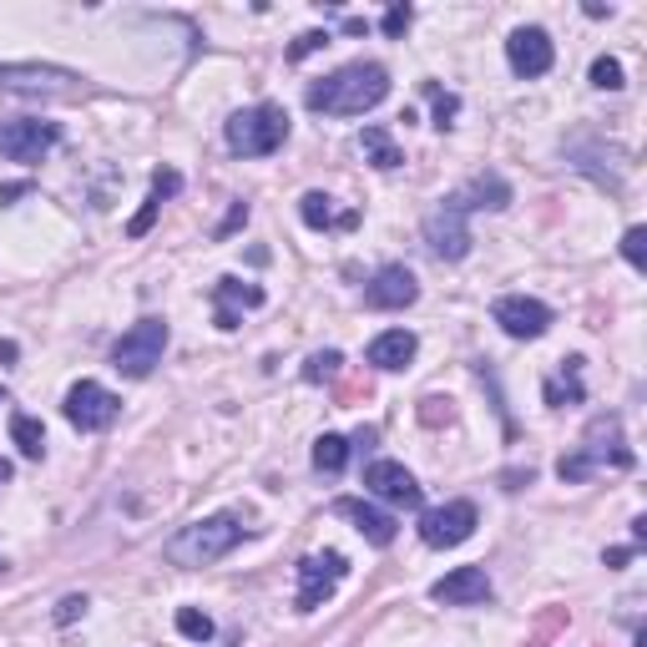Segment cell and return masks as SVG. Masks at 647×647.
Segmentation results:
<instances>
[{
    "mask_svg": "<svg viewBox=\"0 0 647 647\" xmlns=\"http://www.w3.org/2000/svg\"><path fill=\"white\" fill-rule=\"evenodd\" d=\"M385 97H390V71L380 61H350V67H340L334 77H319L304 91L309 112H324V117H364Z\"/></svg>",
    "mask_w": 647,
    "mask_h": 647,
    "instance_id": "6da1fadb",
    "label": "cell"
},
{
    "mask_svg": "<svg viewBox=\"0 0 647 647\" xmlns=\"http://www.w3.org/2000/svg\"><path fill=\"white\" fill-rule=\"evenodd\" d=\"M633 471L637 466V455L627 451L623 441V421L617 415H597V421L587 425V435H582V445L572 455H562L557 461V476L567 481V486H577V481L597 476V471Z\"/></svg>",
    "mask_w": 647,
    "mask_h": 647,
    "instance_id": "7a4b0ae2",
    "label": "cell"
},
{
    "mask_svg": "<svg viewBox=\"0 0 647 647\" xmlns=\"http://www.w3.org/2000/svg\"><path fill=\"white\" fill-rule=\"evenodd\" d=\"M239 542H243V522L233 512H218V516H203V522H193V526H182L178 536H168L162 557H168L172 567H213V562H223Z\"/></svg>",
    "mask_w": 647,
    "mask_h": 647,
    "instance_id": "3957f363",
    "label": "cell"
},
{
    "mask_svg": "<svg viewBox=\"0 0 647 647\" xmlns=\"http://www.w3.org/2000/svg\"><path fill=\"white\" fill-rule=\"evenodd\" d=\"M223 137H228V152L233 158H269V152H279L289 142V112L273 102H259L249 112L228 117Z\"/></svg>",
    "mask_w": 647,
    "mask_h": 647,
    "instance_id": "277c9868",
    "label": "cell"
},
{
    "mask_svg": "<svg viewBox=\"0 0 647 647\" xmlns=\"http://www.w3.org/2000/svg\"><path fill=\"white\" fill-rule=\"evenodd\" d=\"M162 354H168V319H137L132 330L117 340L112 364H117V375L127 380H148L162 364Z\"/></svg>",
    "mask_w": 647,
    "mask_h": 647,
    "instance_id": "5b68a950",
    "label": "cell"
},
{
    "mask_svg": "<svg viewBox=\"0 0 647 647\" xmlns=\"http://www.w3.org/2000/svg\"><path fill=\"white\" fill-rule=\"evenodd\" d=\"M57 142H61V122H46V117H11V122H0V158L21 162V168L46 162Z\"/></svg>",
    "mask_w": 647,
    "mask_h": 647,
    "instance_id": "8992f818",
    "label": "cell"
},
{
    "mask_svg": "<svg viewBox=\"0 0 647 647\" xmlns=\"http://www.w3.org/2000/svg\"><path fill=\"white\" fill-rule=\"evenodd\" d=\"M350 577V562L344 552H314V557L299 562V592H294V607L299 613H319V607L330 603L340 582Z\"/></svg>",
    "mask_w": 647,
    "mask_h": 647,
    "instance_id": "52a82bcc",
    "label": "cell"
},
{
    "mask_svg": "<svg viewBox=\"0 0 647 647\" xmlns=\"http://www.w3.org/2000/svg\"><path fill=\"white\" fill-rule=\"evenodd\" d=\"M425 243H431L435 259L445 263H461L471 253V223H466V208H455V198H441V208H431L425 218Z\"/></svg>",
    "mask_w": 647,
    "mask_h": 647,
    "instance_id": "ba28073f",
    "label": "cell"
},
{
    "mask_svg": "<svg viewBox=\"0 0 647 647\" xmlns=\"http://www.w3.org/2000/svg\"><path fill=\"white\" fill-rule=\"evenodd\" d=\"M67 421L77 425V431H107V425L117 421V415H122V400L112 395V390L107 385H97V380H81V385H71L67 390Z\"/></svg>",
    "mask_w": 647,
    "mask_h": 647,
    "instance_id": "9c48e42d",
    "label": "cell"
},
{
    "mask_svg": "<svg viewBox=\"0 0 647 647\" xmlns=\"http://www.w3.org/2000/svg\"><path fill=\"white\" fill-rule=\"evenodd\" d=\"M476 506L471 501H445V506H435V512L421 516V542L435 546V552H445V546H461L476 536Z\"/></svg>",
    "mask_w": 647,
    "mask_h": 647,
    "instance_id": "30bf717a",
    "label": "cell"
},
{
    "mask_svg": "<svg viewBox=\"0 0 647 647\" xmlns=\"http://www.w3.org/2000/svg\"><path fill=\"white\" fill-rule=\"evenodd\" d=\"M491 319H496V324H501L506 334H512V340H542V334L552 330V309H546L542 299H526V294H506V299H496Z\"/></svg>",
    "mask_w": 647,
    "mask_h": 647,
    "instance_id": "8fae6325",
    "label": "cell"
},
{
    "mask_svg": "<svg viewBox=\"0 0 647 647\" xmlns=\"http://www.w3.org/2000/svg\"><path fill=\"white\" fill-rule=\"evenodd\" d=\"M421 299V284H415V273L405 263H385V269L364 284V304L380 309V314H395V309H410Z\"/></svg>",
    "mask_w": 647,
    "mask_h": 647,
    "instance_id": "7c38bea8",
    "label": "cell"
},
{
    "mask_svg": "<svg viewBox=\"0 0 647 647\" xmlns=\"http://www.w3.org/2000/svg\"><path fill=\"white\" fill-rule=\"evenodd\" d=\"M506 61H512V71L522 81L546 77V71H552V61H557L552 36H546L542 26H522V31H512V41H506Z\"/></svg>",
    "mask_w": 647,
    "mask_h": 647,
    "instance_id": "4fadbf2b",
    "label": "cell"
},
{
    "mask_svg": "<svg viewBox=\"0 0 647 647\" xmlns=\"http://www.w3.org/2000/svg\"><path fill=\"white\" fill-rule=\"evenodd\" d=\"M364 486H370V496L390 501V506H421V481L410 476L400 461H370V471H364Z\"/></svg>",
    "mask_w": 647,
    "mask_h": 647,
    "instance_id": "5bb4252c",
    "label": "cell"
},
{
    "mask_svg": "<svg viewBox=\"0 0 647 647\" xmlns=\"http://www.w3.org/2000/svg\"><path fill=\"white\" fill-rule=\"evenodd\" d=\"M431 597L445 607H481V603H491V577H486V567H455L435 582Z\"/></svg>",
    "mask_w": 647,
    "mask_h": 647,
    "instance_id": "9a60e30c",
    "label": "cell"
},
{
    "mask_svg": "<svg viewBox=\"0 0 647 647\" xmlns=\"http://www.w3.org/2000/svg\"><path fill=\"white\" fill-rule=\"evenodd\" d=\"M213 319H218V330L233 334L243 324L239 309H263V289L259 284H243V279H218L213 284Z\"/></svg>",
    "mask_w": 647,
    "mask_h": 647,
    "instance_id": "2e32d148",
    "label": "cell"
},
{
    "mask_svg": "<svg viewBox=\"0 0 647 647\" xmlns=\"http://www.w3.org/2000/svg\"><path fill=\"white\" fill-rule=\"evenodd\" d=\"M334 512H340L344 522H354V532H360L370 546H390L395 532H400L395 516L380 512V506H370V501H334Z\"/></svg>",
    "mask_w": 647,
    "mask_h": 647,
    "instance_id": "e0dca14e",
    "label": "cell"
},
{
    "mask_svg": "<svg viewBox=\"0 0 647 647\" xmlns=\"http://www.w3.org/2000/svg\"><path fill=\"white\" fill-rule=\"evenodd\" d=\"M455 208H466V213H476V208H491V213H501V208H512V182L501 178V172H476V178L461 188V193H451Z\"/></svg>",
    "mask_w": 647,
    "mask_h": 647,
    "instance_id": "ac0fdd59",
    "label": "cell"
},
{
    "mask_svg": "<svg viewBox=\"0 0 647 647\" xmlns=\"http://www.w3.org/2000/svg\"><path fill=\"white\" fill-rule=\"evenodd\" d=\"M77 81V71L67 67H0V87L11 91H61Z\"/></svg>",
    "mask_w": 647,
    "mask_h": 647,
    "instance_id": "d6986e66",
    "label": "cell"
},
{
    "mask_svg": "<svg viewBox=\"0 0 647 647\" xmlns=\"http://www.w3.org/2000/svg\"><path fill=\"white\" fill-rule=\"evenodd\" d=\"M415 350H421V340H415L410 330H385L375 344H370V364L385 370V375H395V370H405V364L415 360Z\"/></svg>",
    "mask_w": 647,
    "mask_h": 647,
    "instance_id": "ffe728a7",
    "label": "cell"
},
{
    "mask_svg": "<svg viewBox=\"0 0 647 647\" xmlns=\"http://www.w3.org/2000/svg\"><path fill=\"white\" fill-rule=\"evenodd\" d=\"M360 152H364V158H370V162H375V168L380 172H395L400 168V162H405V152H400L395 148V137H390V127H364V132H360Z\"/></svg>",
    "mask_w": 647,
    "mask_h": 647,
    "instance_id": "44dd1931",
    "label": "cell"
},
{
    "mask_svg": "<svg viewBox=\"0 0 647 647\" xmlns=\"http://www.w3.org/2000/svg\"><path fill=\"white\" fill-rule=\"evenodd\" d=\"M299 218L309 228H354L360 213H334V198L330 193H304L299 198Z\"/></svg>",
    "mask_w": 647,
    "mask_h": 647,
    "instance_id": "7402d4cb",
    "label": "cell"
},
{
    "mask_svg": "<svg viewBox=\"0 0 647 647\" xmlns=\"http://www.w3.org/2000/svg\"><path fill=\"white\" fill-rule=\"evenodd\" d=\"M546 405H582V360H562V375H552L546 380Z\"/></svg>",
    "mask_w": 647,
    "mask_h": 647,
    "instance_id": "603a6c76",
    "label": "cell"
},
{
    "mask_svg": "<svg viewBox=\"0 0 647 647\" xmlns=\"http://www.w3.org/2000/svg\"><path fill=\"white\" fill-rule=\"evenodd\" d=\"M11 441H16V451H21L26 461H41L46 455V425L36 421V415H26V410H16L11 415Z\"/></svg>",
    "mask_w": 647,
    "mask_h": 647,
    "instance_id": "cb8c5ba5",
    "label": "cell"
},
{
    "mask_svg": "<svg viewBox=\"0 0 647 647\" xmlns=\"http://www.w3.org/2000/svg\"><path fill=\"white\" fill-rule=\"evenodd\" d=\"M344 466H350V441H344V435H319L314 441V471L340 476Z\"/></svg>",
    "mask_w": 647,
    "mask_h": 647,
    "instance_id": "d4e9b609",
    "label": "cell"
},
{
    "mask_svg": "<svg viewBox=\"0 0 647 647\" xmlns=\"http://www.w3.org/2000/svg\"><path fill=\"white\" fill-rule=\"evenodd\" d=\"M340 370H344V354L340 350H319V354H309L304 380H309V385H334V380H340Z\"/></svg>",
    "mask_w": 647,
    "mask_h": 647,
    "instance_id": "484cf974",
    "label": "cell"
},
{
    "mask_svg": "<svg viewBox=\"0 0 647 647\" xmlns=\"http://www.w3.org/2000/svg\"><path fill=\"white\" fill-rule=\"evenodd\" d=\"M425 97H431V107H435V127L451 132L455 117H461V97H455V91H441L435 81H425Z\"/></svg>",
    "mask_w": 647,
    "mask_h": 647,
    "instance_id": "4316f807",
    "label": "cell"
},
{
    "mask_svg": "<svg viewBox=\"0 0 647 647\" xmlns=\"http://www.w3.org/2000/svg\"><path fill=\"white\" fill-rule=\"evenodd\" d=\"M178 633L188 643H213V617L198 613V607H178Z\"/></svg>",
    "mask_w": 647,
    "mask_h": 647,
    "instance_id": "83f0119b",
    "label": "cell"
},
{
    "mask_svg": "<svg viewBox=\"0 0 647 647\" xmlns=\"http://www.w3.org/2000/svg\"><path fill=\"white\" fill-rule=\"evenodd\" d=\"M592 87H597V91H623L627 87L623 61H617V57H597V61H592Z\"/></svg>",
    "mask_w": 647,
    "mask_h": 647,
    "instance_id": "f1b7e54d",
    "label": "cell"
},
{
    "mask_svg": "<svg viewBox=\"0 0 647 647\" xmlns=\"http://www.w3.org/2000/svg\"><path fill=\"white\" fill-rule=\"evenodd\" d=\"M623 259L633 263L637 273L647 269V228H627V233H623Z\"/></svg>",
    "mask_w": 647,
    "mask_h": 647,
    "instance_id": "f546056e",
    "label": "cell"
},
{
    "mask_svg": "<svg viewBox=\"0 0 647 647\" xmlns=\"http://www.w3.org/2000/svg\"><path fill=\"white\" fill-rule=\"evenodd\" d=\"M178 193H182V172L178 168L152 172V198H158V203H168V198H178Z\"/></svg>",
    "mask_w": 647,
    "mask_h": 647,
    "instance_id": "4dcf8cb0",
    "label": "cell"
},
{
    "mask_svg": "<svg viewBox=\"0 0 647 647\" xmlns=\"http://www.w3.org/2000/svg\"><path fill=\"white\" fill-rule=\"evenodd\" d=\"M330 41H334L330 31H304L294 46H289V61H304V57H314V51H324V46H330Z\"/></svg>",
    "mask_w": 647,
    "mask_h": 647,
    "instance_id": "1f68e13d",
    "label": "cell"
},
{
    "mask_svg": "<svg viewBox=\"0 0 647 647\" xmlns=\"http://www.w3.org/2000/svg\"><path fill=\"white\" fill-rule=\"evenodd\" d=\"M158 213H162V203H158V198H148V203H142V213L127 223V233H132V239H148V228L158 223Z\"/></svg>",
    "mask_w": 647,
    "mask_h": 647,
    "instance_id": "d6a6232c",
    "label": "cell"
},
{
    "mask_svg": "<svg viewBox=\"0 0 647 647\" xmlns=\"http://www.w3.org/2000/svg\"><path fill=\"white\" fill-rule=\"evenodd\" d=\"M410 21H415V11H410V6H390L385 21H380V31H385V36H405Z\"/></svg>",
    "mask_w": 647,
    "mask_h": 647,
    "instance_id": "836d02e7",
    "label": "cell"
},
{
    "mask_svg": "<svg viewBox=\"0 0 647 647\" xmlns=\"http://www.w3.org/2000/svg\"><path fill=\"white\" fill-rule=\"evenodd\" d=\"M81 613H87V597H61V607H57V623L67 627V623H77Z\"/></svg>",
    "mask_w": 647,
    "mask_h": 647,
    "instance_id": "e575fe53",
    "label": "cell"
},
{
    "mask_svg": "<svg viewBox=\"0 0 647 647\" xmlns=\"http://www.w3.org/2000/svg\"><path fill=\"white\" fill-rule=\"evenodd\" d=\"M249 223V203H233V213L223 218V228H218V239H228V233H233V228H243Z\"/></svg>",
    "mask_w": 647,
    "mask_h": 647,
    "instance_id": "d590c367",
    "label": "cell"
},
{
    "mask_svg": "<svg viewBox=\"0 0 647 647\" xmlns=\"http://www.w3.org/2000/svg\"><path fill=\"white\" fill-rule=\"evenodd\" d=\"M627 562H633V546H613L607 552V567H627Z\"/></svg>",
    "mask_w": 647,
    "mask_h": 647,
    "instance_id": "8d00e7d4",
    "label": "cell"
},
{
    "mask_svg": "<svg viewBox=\"0 0 647 647\" xmlns=\"http://www.w3.org/2000/svg\"><path fill=\"white\" fill-rule=\"evenodd\" d=\"M16 354H21V350H16V344H11V340H0V360L11 364V360H16Z\"/></svg>",
    "mask_w": 647,
    "mask_h": 647,
    "instance_id": "74e56055",
    "label": "cell"
},
{
    "mask_svg": "<svg viewBox=\"0 0 647 647\" xmlns=\"http://www.w3.org/2000/svg\"><path fill=\"white\" fill-rule=\"evenodd\" d=\"M6 481H11V461H0V486H6Z\"/></svg>",
    "mask_w": 647,
    "mask_h": 647,
    "instance_id": "f35d334b",
    "label": "cell"
},
{
    "mask_svg": "<svg viewBox=\"0 0 647 647\" xmlns=\"http://www.w3.org/2000/svg\"><path fill=\"white\" fill-rule=\"evenodd\" d=\"M0 405H11V390H6V385H0Z\"/></svg>",
    "mask_w": 647,
    "mask_h": 647,
    "instance_id": "ab89813d",
    "label": "cell"
}]
</instances>
